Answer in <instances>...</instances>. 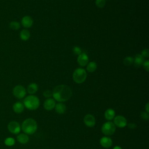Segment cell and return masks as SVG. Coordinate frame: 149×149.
Instances as JSON below:
<instances>
[{"label": "cell", "instance_id": "obj_6", "mask_svg": "<svg viewBox=\"0 0 149 149\" xmlns=\"http://www.w3.org/2000/svg\"><path fill=\"white\" fill-rule=\"evenodd\" d=\"M12 93L15 97L18 99H22L25 97L26 94V90L23 86L17 85L13 88Z\"/></svg>", "mask_w": 149, "mask_h": 149}, {"label": "cell", "instance_id": "obj_20", "mask_svg": "<svg viewBox=\"0 0 149 149\" xmlns=\"http://www.w3.org/2000/svg\"><path fill=\"white\" fill-rule=\"evenodd\" d=\"M30 37V33L27 29L22 30L20 33V38L23 41H27Z\"/></svg>", "mask_w": 149, "mask_h": 149}, {"label": "cell", "instance_id": "obj_17", "mask_svg": "<svg viewBox=\"0 0 149 149\" xmlns=\"http://www.w3.org/2000/svg\"><path fill=\"white\" fill-rule=\"evenodd\" d=\"M55 109L56 112H57L59 114H63L65 112L66 110V105L62 103V102H59L55 105Z\"/></svg>", "mask_w": 149, "mask_h": 149}, {"label": "cell", "instance_id": "obj_31", "mask_svg": "<svg viewBox=\"0 0 149 149\" xmlns=\"http://www.w3.org/2000/svg\"><path fill=\"white\" fill-rule=\"evenodd\" d=\"M128 127L130 129H134L136 127V126L134 123H130V124L128 125Z\"/></svg>", "mask_w": 149, "mask_h": 149}, {"label": "cell", "instance_id": "obj_7", "mask_svg": "<svg viewBox=\"0 0 149 149\" xmlns=\"http://www.w3.org/2000/svg\"><path fill=\"white\" fill-rule=\"evenodd\" d=\"M8 129L11 133L17 134L20 133L21 130V127L17 122L13 120L10 122L8 123Z\"/></svg>", "mask_w": 149, "mask_h": 149}, {"label": "cell", "instance_id": "obj_27", "mask_svg": "<svg viewBox=\"0 0 149 149\" xmlns=\"http://www.w3.org/2000/svg\"><path fill=\"white\" fill-rule=\"evenodd\" d=\"M73 52L75 55H80L82 52H81V49L80 47H77V46H75L73 47Z\"/></svg>", "mask_w": 149, "mask_h": 149}, {"label": "cell", "instance_id": "obj_3", "mask_svg": "<svg viewBox=\"0 0 149 149\" xmlns=\"http://www.w3.org/2000/svg\"><path fill=\"white\" fill-rule=\"evenodd\" d=\"M23 105L28 109L36 110L40 106V100L34 95H30L24 99Z\"/></svg>", "mask_w": 149, "mask_h": 149}, {"label": "cell", "instance_id": "obj_18", "mask_svg": "<svg viewBox=\"0 0 149 149\" xmlns=\"http://www.w3.org/2000/svg\"><path fill=\"white\" fill-rule=\"evenodd\" d=\"M38 88V85L35 83H30L27 86V91L28 93L30 94V95H33L37 91Z\"/></svg>", "mask_w": 149, "mask_h": 149}, {"label": "cell", "instance_id": "obj_13", "mask_svg": "<svg viewBox=\"0 0 149 149\" xmlns=\"http://www.w3.org/2000/svg\"><path fill=\"white\" fill-rule=\"evenodd\" d=\"M100 144L102 147L106 148H108L109 147H111L112 145V139L108 137V136H104L102 137L100 141Z\"/></svg>", "mask_w": 149, "mask_h": 149}, {"label": "cell", "instance_id": "obj_28", "mask_svg": "<svg viewBox=\"0 0 149 149\" xmlns=\"http://www.w3.org/2000/svg\"><path fill=\"white\" fill-rule=\"evenodd\" d=\"M144 58H148V56H149V50L148 48H146V49H144L141 54H140Z\"/></svg>", "mask_w": 149, "mask_h": 149}, {"label": "cell", "instance_id": "obj_8", "mask_svg": "<svg viewBox=\"0 0 149 149\" xmlns=\"http://www.w3.org/2000/svg\"><path fill=\"white\" fill-rule=\"evenodd\" d=\"M113 123L118 127L123 128L127 125L126 119L121 115H118L113 118Z\"/></svg>", "mask_w": 149, "mask_h": 149}, {"label": "cell", "instance_id": "obj_24", "mask_svg": "<svg viewBox=\"0 0 149 149\" xmlns=\"http://www.w3.org/2000/svg\"><path fill=\"white\" fill-rule=\"evenodd\" d=\"M4 143L5 144V145L7 146H12L15 144V139L13 138L8 137L5 140Z\"/></svg>", "mask_w": 149, "mask_h": 149}, {"label": "cell", "instance_id": "obj_12", "mask_svg": "<svg viewBox=\"0 0 149 149\" xmlns=\"http://www.w3.org/2000/svg\"><path fill=\"white\" fill-rule=\"evenodd\" d=\"M22 25L25 28H30L33 24V20L30 16H24L21 20Z\"/></svg>", "mask_w": 149, "mask_h": 149}, {"label": "cell", "instance_id": "obj_23", "mask_svg": "<svg viewBox=\"0 0 149 149\" xmlns=\"http://www.w3.org/2000/svg\"><path fill=\"white\" fill-rule=\"evenodd\" d=\"M134 58L132 56H127L123 59V63L126 66H130L133 63Z\"/></svg>", "mask_w": 149, "mask_h": 149}, {"label": "cell", "instance_id": "obj_11", "mask_svg": "<svg viewBox=\"0 0 149 149\" xmlns=\"http://www.w3.org/2000/svg\"><path fill=\"white\" fill-rule=\"evenodd\" d=\"M55 105H56V103H55V100L51 98H49L45 100L43 106L45 109L47 111H51L55 108Z\"/></svg>", "mask_w": 149, "mask_h": 149}, {"label": "cell", "instance_id": "obj_22", "mask_svg": "<svg viewBox=\"0 0 149 149\" xmlns=\"http://www.w3.org/2000/svg\"><path fill=\"white\" fill-rule=\"evenodd\" d=\"M9 27L13 30H17L20 28V24L16 21H12L9 24Z\"/></svg>", "mask_w": 149, "mask_h": 149}, {"label": "cell", "instance_id": "obj_14", "mask_svg": "<svg viewBox=\"0 0 149 149\" xmlns=\"http://www.w3.org/2000/svg\"><path fill=\"white\" fill-rule=\"evenodd\" d=\"M144 61V58L140 54H137L134 58V65L137 68H139L142 66L143 63Z\"/></svg>", "mask_w": 149, "mask_h": 149}, {"label": "cell", "instance_id": "obj_16", "mask_svg": "<svg viewBox=\"0 0 149 149\" xmlns=\"http://www.w3.org/2000/svg\"><path fill=\"white\" fill-rule=\"evenodd\" d=\"M105 118L108 120H112L115 116V112L112 108L107 109L104 113Z\"/></svg>", "mask_w": 149, "mask_h": 149}, {"label": "cell", "instance_id": "obj_21", "mask_svg": "<svg viewBox=\"0 0 149 149\" xmlns=\"http://www.w3.org/2000/svg\"><path fill=\"white\" fill-rule=\"evenodd\" d=\"M86 66H87V68H86L87 70L90 73L94 72L97 69V65L96 62L94 61L88 63Z\"/></svg>", "mask_w": 149, "mask_h": 149}, {"label": "cell", "instance_id": "obj_29", "mask_svg": "<svg viewBox=\"0 0 149 149\" xmlns=\"http://www.w3.org/2000/svg\"><path fill=\"white\" fill-rule=\"evenodd\" d=\"M142 66H143L144 69L147 72H148V70H149V61H148V60L144 61V62L143 63Z\"/></svg>", "mask_w": 149, "mask_h": 149}, {"label": "cell", "instance_id": "obj_33", "mask_svg": "<svg viewBox=\"0 0 149 149\" xmlns=\"http://www.w3.org/2000/svg\"><path fill=\"white\" fill-rule=\"evenodd\" d=\"M113 149H122V148L119 146H115V147H113Z\"/></svg>", "mask_w": 149, "mask_h": 149}, {"label": "cell", "instance_id": "obj_9", "mask_svg": "<svg viewBox=\"0 0 149 149\" xmlns=\"http://www.w3.org/2000/svg\"><path fill=\"white\" fill-rule=\"evenodd\" d=\"M88 56L84 52H81L80 55H79L77 59V62L78 64L81 67L86 66L88 63Z\"/></svg>", "mask_w": 149, "mask_h": 149}, {"label": "cell", "instance_id": "obj_30", "mask_svg": "<svg viewBox=\"0 0 149 149\" xmlns=\"http://www.w3.org/2000/svg\"><path fill=\"white\" fill-rule=\"evenodd\" d=\"M141 117L144 120H148L149 118V115H148V113L146 112H142L140 114Z\"/></svg>", "mask_w": 149, "mask_h": 149}, {"label": "cell", "instance_id": "obj_10", "mask_svg": "<svg viewBox=\"0 0 149 149\" xmlns=\"http://www.w3.org/2000/svg\"><path fill=\"white\" fill-rule=\"evenodd\" d=\"M83 121L84 124L89 127H93L95 125V119L91 114H87L84 116Z\"/></svg>", "mask_w": 149, "mask_h": 149}, {"label": "cell", "instance_id": "obj_1", "mask_svg": "<svg viewBox=\"0 0 149 149\" xmlns=\"http://www.w3.org/2000/svg\"><path fill=\"white\" fill-rule=\"evenodd\" d=\"M72 95L71 88L66 84L56 86L52 91V96L55 100L62 102L69 100Z\"/></svg>", "mask_w": 149, "mask_h": 149}, {"label": "cell", "instance_id": "obj_4", "mask_svg": "<svg viewBox=\"0 0 149 149\" xmlns=\"http://www.w3.org/2000/svg\"><path fill=\"white\" fill-rule=\"evenodd\" d=\"M72 77L73 81L75 83L77 84L83 83L85 81L87 78V72L83 68H77L73 72Z\"/></svg>", "mask_w": 149, "mask_h": 149}, {"label": "cell", "instance_id": "obj_5", "mask_svg": "<svg viewBox=\"0 0 149 149\" xmlns=\"http://www.w3.org/2000/svg\"><path fill=\"white\" fill-rule=\"evenodd\" d=\"M115 129L116 126L114 125L113 122L111 121H108L104 123L101 127V131L102 133L107 136L112 135L115 133Z\"/></svg>", "mask_w": 149, "mask_h": 149}, {"label": "cell", "instance_id": "obj_32", "mask_svg": "<svg viewBox=\"0 0 149 149\" xmlns=\"http://www.w3.org/2000/svg\"><path fill=\"white\" fill-rule=\"evenodd\" d=\"M148 108H149V103L147 102L146 105V112L148 113L149 112V109H148Z\"/></svg>", "mask_w": 149, "mask_h": 149}, {"label": "cell", "instance_id": "obj_26", "mask_svg": "<svg viewBox=\"0 0 149 149\" xmlns=\"http://www.w3.org/2000/svg\"><path fill=\"white\" fill-rule=\"evenodd\" d=\"M43 95L46 98H51L52 96V92L49 90H46L43 92Z\"/></svg>", "mask_w": 149, "mask_h": 149}, {"label": "cell", "instance_id": "obj_19", "mask_svg": "<svg viewBox=\"0 0 149 149\" xmlns=\"http://www.w3.org/2000/svg\"><path fill=\"white\" fill-rule=\"evenodd\" d=\"M16 139L21 144H26L29 141V137L27 134L25 133H21L17 136Z\"/></svg>", "mask_w": 149, "mask_h": 149}, {"label": "cell", "instance_id": "obj_15", "mask_svg": "<svg viewBox=\"0 0 149 149\" xmlns=\"http://www.w3.org/2000/svg\"><path fill=\"white\" fill-rule=\"evenodd\" d=\"M24 106L21 102H16L13 105V110L16 113H21L24 111Z\"/></svg>", "mask_w": 149, "mask_h": 149}, {"label": "cell", "instance_id": "obj_25", "mask_svg": "<svg viewBox=\"0 0 149 149\" xmlns=\"http://www.w3.org/2000/svg\"><path fill=\"white\" fill-rule=\"evenodd\" d=\"M95 5L98 8H102L105 5V0H95Z\"/></svg>", "mask_w": 149, "mask_h": 149}, {"label": "cell", "instance_id": "obj_2", "mask_svg": "<svg viewBox=\"0 0 149 149\" xmlns=\"http://www.w3.org/2000/svg\"><path fill=\"white\" fill-rule=\"evenodd\" d=\"M21 129L25 134H33L37 130V123L34 119L27 118L23 122Z\"/></svg>", "mask_w": 149, "mask_h": 149}]
</instances>
